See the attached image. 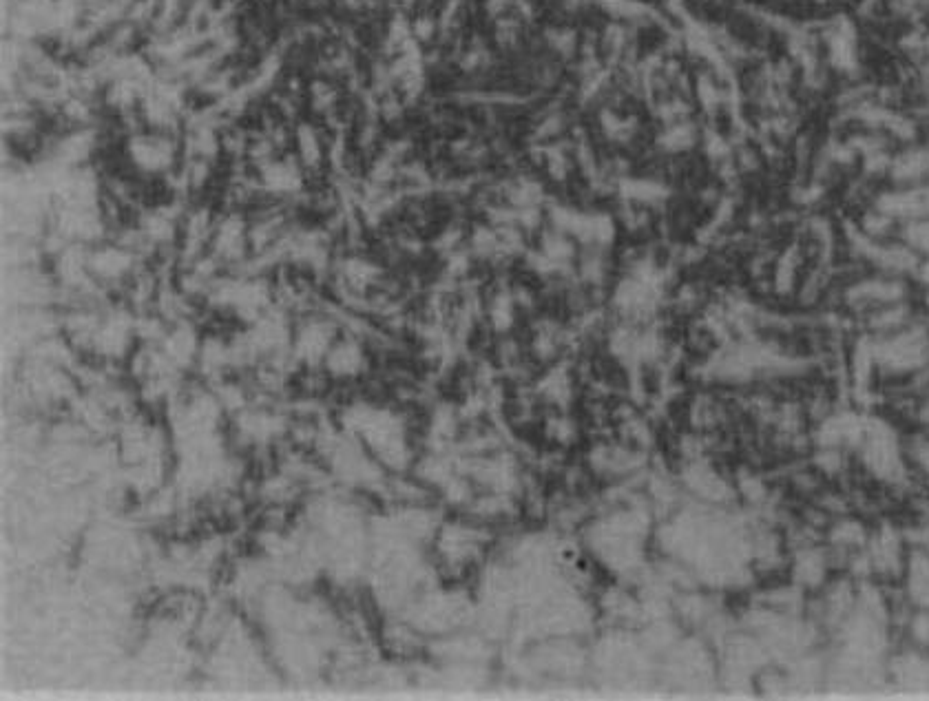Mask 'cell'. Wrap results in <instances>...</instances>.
Masks as SVG:
<instances>
[{"instance_id":"cell-1","label":"cell","mask_w":929,"mask_h":701,"mask_svg":"<svg viewBox=\"0 0 929 701\" xmlns=\"http://www.w3.org/2000/svg\"><path fill=\"white\" fill-rule=\"evenodd\" d=\"M905 458L907 467H910L912 478L921 480L929 489V434H914L910 441L905 443Z\"/></svg>"}]
</instances>
